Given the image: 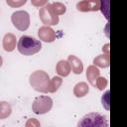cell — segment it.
<instances>
[{
	"mask_svg": "<svg viewBox=\"0 0 127 127\" xmlns=\"http://www.w3.org/2000/svg\"><path fill=\"white\" fill-rule=\"evenodd\" d=\"M39 16H40V19L43 22V24H45V26H49V27L57 25L59 23V21H60L59 16L54 14V12L52 11L50 3H48L45 6L40 8Z\"/></svg>",
	"mask_w": 127,
	"mask_h": 127,
	"instance_id": "8992f818",
	"label": "cell"
},
{
	"mask_svg": "<svg viewBox=\"0 0 127 127\" xmlns=\"http://www.w3.org/2000/svg\"><path fill=\"white\" fill-rule=\"evenodd\" d=\"M98 76H100V71H99L98 67H96L93 64L88 65L87 69H86V78L92 86H95V81Z\"/></svg>",
	"mask_w": 127,
	"mask_h": 127,
	"instance_id": "8fae6325",
	"label": "cell"
},
{
	"mask_svg": "<svg viewBox=\"0 0 127 127\" xmlns=\"http://www.w3.org/2000/svg\"><path fill=\"white\" fill-rule=\"evenodd\" d=\"M100 8V1L98 0H83L76 3V9L80 12L98 11Z\"/></svg>",
	"mask_w": 127,
	"mask_h": 127,
	"instance_id": "52a82bcc",
	"label": "cell"
},
{
	"mask_svg": "<svg viewBox=\"0 0 127 127\" xmlns=\"http://www.w3.org/2000/svg\"><path fill=\"white\" fill-rule=\"evenodd\" d=\"M102 52L104 55H109V44H105L102 48Z\"/></svg>",
	"mask_w": 127,
	"mask_h": 127,
	"instance_id": "cb8c5ba5",
	"label": "cell"
},
{
	"mask_svg": "<svg viewBox=\"0 0 127 127\" xmlns=\"http://www.w3.org/2000/svg\"><path fill=\"white\" fill-rule=\"evenodd\" d=\"M2 64H3V59H2V57L0 56V67L2 66Z\"/></svg>",
	"mask_w": 127,
	"mask_h": 127,
	"instance_id": "d4e9b609",
	"label": "cell"
},
{
	"mask_svg": "<svg viewBox=\"0 0 127 127\" xmlns=\"http://www.w3.org/2000/svg\"><path fill=\"white\" fill-rule=\"evenodd\" d=\"M50 6H51V9L54 12V14H56L57 16L63 15L66 11L65 5L62 2H53V3H50Z\"/></svg>",
	"mask_w": 127,
	"mask_h": 127,
	"instance_id": "2e32d148",
	"label": "cell"
},
{
	"mask_svg": "<svg viewBox=\"0 0 127 127\" xmlns=\"http://www.w3.org/2000/svg\"><path fill=\"white\" fill-rule=\"evenodd\" d=\"M30 85L38 92L43 93H49L50 88V76L49 74L44 70H36L30 74L29 77Z\"/></svg>",
	"mask_w": 127,
	"mask_h": 127,
	"instance_id": "7a4b0ae2",
	"label": "cell"
},
{
	"mask_svg": "<svg viewBox=\"0 0 127 127\" xmlns=\"http://www.w3.org/2000/svg\"><path fill=\"white\" fill-rule=\"evenodd\" d=\"M88 91H89V86L84 81H81V82L76 83L74 85V87H73V94L76 97H78V98L85 96L88 93Z\"/></svg>",
	"mask_w": 127,
	"mask_h": 127,
	"instance_id": "4fadbf2b",
	"label": "cell"
},
{
	"mask_svg": "<svg viewBox=\"0 0 127 127\" xmlns=\"http://www.w3.org/2000/svg\"><path fill=\"white\" fill-rule=\"evenodd\" d=\"M77 127H108V122L104 115L98 112H90L78 121Z\"/></svg>",
	"mask_w": 127,
	"mask_h": 127,
	"instance_id": "3957f363",
	"label": "cell"
},
{
	"mask_svg": "<svg viewBox=\"0 0 127 127\" xmlns=\"http://www.w3.org/2000/svg\"><path fill=\"white\" fill-rule=\"evenodd\" d=\"M25 127H41V123L36 118H30L27 120Z\"/></svg>",
	"mask_w": 127,
	"mask_h": 127,
	"instance_id": "44dd1931",
	"label": "cell"
},
{
	"mask_svg": "<svg viewBox=\"0 0 127 127\" xmlns=\"http://www.w3.org/2000/svg\"><path fill=\"white\" fill-rule=\"evenodd\" d=\"M12 113L11 104L7 101H0V120L8 118Z\"/></svg>",
	"mask_w": 127,
	"mask_h": 127,
	"instance_id": "9a60e30c",
	"label": "cell"
},
{
	"mask_svg": "<svg viewBox=\"0 0 127 127\" xmlns=\"http://www.w3.org/2000/svg\"><path fill=\"white\" fill-rule=\"evenodd\" d=\"M26 2H27L26 0H7L6 1L8 5H10L11 7H16V8L26 4Z\"/></svg>",
	"mask_w": 127,
	"mask_h": 127,
	"instance_id": "7402d4cb",
	"label": "cell"
},
{
	"mask_svg": "<svg viewBox=\"0 0 127 127\" xmlns=\"http://www.w3.org/2000/svg\"><path fill=\"white\" fill-rule=\"evenodd\" d=\"M53 107V99L48 95L38 96L34 99L32 104V110L35 114L41 115L48 113Z\"/></svg>",
	"mask_w": 127,
	"mask_h": 127,
	"instance_id": "277c9868",
	"label": "cell"
},
{
	"mask_svg": "<svg viewBox=\"0 0 127 127\" xmlns=\"http://www.w3.org/2000/svg\"><path fill=\"white\" fill-rule=\"evenodd\" d=\"M110 64V58L109 55H99L97 57H95L93 59V65H95L96 67H108Z\"/></svg>",
	"mask_w": 127,
	"mask_h": 127,
	"instance_id": "5bb4252c",
	"label": "cell"
},
{
	"mask_svg": "<svg viewBox=\"0 0 127 127\" xmlns=\"http://www.w3.org/2000/svg\"><path fill=\"white\" fill-rule=\"evenodd\" d=\"M63 84V79L61 76H54L51 79L50 82V88H49V93H55L56 91H58V89L61 87V85Z\"/></svg>",
	"mask_w": 127,
	"mask_h": 127,
	"instance_id": "e0dca14e",
	"label": "cell"
},
{
	"mask_svg": "<svg viewBox=\"0 0 127 127\" xmlns=\"http://www.w3.org/2000/svg\"><path fill=\"white\" fill-rule=\"evenodd\" d=\"M11 21L16 29L19 31H26L30 26V15L25 10H18L13 12Z\"/></svg>",
	"mask_w": 127,
	"mask_h": 127,
	"instance_id": "5b68a950",
	"label": "cell"
},
{
	"mask_svg": "<svg viewBox=\"0 0 127 127\" xmlns=\"http://www.w3.org/2000/svg\"><path fill=\"white\" fill-rule=\"evenodd\" d=\"M17 49L24 56H32L41 51L42 44L36 38L24 35L20 37L17 43Z\"/></svg>",
	"mask_w": 127,
	"mask_h": 127,
	"instance_id": "6da1fadb",
	"label": "cell"
},
{
	"mask_svg": "<svg viewBox=\"0 0 127 127\" xmlns=\"http://www.w3.org/2000/svg\"><path fill=\"white\" fill-rule=\"evenodd\" d=\"M67 62L70 65V69L75 74H80L83 71V64L80 59H78L74 55H69L67 58Z\"/></svg>",
	"mask_w": 127,
	"mask_h": 127,
	"instance_id": "9c48e42d",
	"label": "cell"
},
{
	"mask_svg": "<svg viewBox=\"0 0 127 127\" xmlns=\"http://www.w3.org/2000/svg\"><path fill=\"white\" fill-rule=\"evenodd\" d=\"M16 36L12 33H7L3 37L2 46L6 52H12L16 48Z\"/></svg>",
	"mask_w": 127,
	"mask_h": 127,
	"instance_id": "30bf717a",
	"label": "cell"
},
{
	"mask_svg": "<svg viewBox=\"0 0 127 127\" xmlns=\"http://www.w3.org/2000/svg\"><path fill=\"white\" fill-rule=\"evenodd\" d=\"M107 84H108V81H107V79H106L105 77H103V76H98L97 79H96V81H95V86H96L99 90L105 89L106 86H107Z\"/></svg>",
	"mask_w": 127,
	"mask_h": 127,
	"instance_id": "ac0fdd59",
	"label": "cell"
},
{
	"mask_svg": "<svg viewBox=\"0 0 127 127\" xmlns=\"http://www.w3.org/2000/svg\"><path fill=\"white\" fill-rule=\"evenodd\" d=\"M31 3H32V5L41 8V7L45 6L46 4H48V1H46V0H32Z\"/></svg>",
	"mask_w": 127,
	"mask_h": 127,
	"instance_id": "603a6c76",
	"label": "cell"
},
{
	"mask_svg": "<svg viewBox=\"0 0 127 127\" xmlns=\"http://www.w3.org/2000/svg\"><path fill=\"white\" fill-rule=\"evenodd\" d=\"M39 39L46 43H52L56 40V32L49 26H42L38 31Z\"/></svg>",
	"mask_w": 127,
	"mask_h": 127,
	"instance_id": "ba28073f",
	"label": "cell"
},
{
	"mask_svg": "<svg viewBox=\"0 0 127 127\" xmlns=\"http://www.w3.org/2000/svg\"><path fill=\"white\" fill-rule=\"evenodd\" d=\"M101 101H102V105L104 106V108L106 110H109V90H106L105 93L102 95Z\"/></svg>",
	"mask_w": 127,
	"mask_h": 127,
	"instance_id": "ffe728a7",
	"label": "cell"
},
{
	"mask_svg": "<svg viewBox=\"0 0 127 127\" xmlns=\"http://www.w3.org/2000/svg\"><path fill=\"white\" fill-rule=\"evenodd\" d=\"M56 71H57V73L60 76H64V77L67 76L70 73V71H71L70 65H69L68 62L67 61H64V60L60 61L57 64V65H56Z\"/></svg>",
	"mask_w": 127,
	"mask_h": 127,
	"instance_id": "7c38bea8",
	"label": "cell"
},
{
	"mask_svg": "<svg viewBox=\"0 0 127 127\" xmlns=\"http://www.w3.org/2000/svg\"><path fill=\"white\" fill-rule=\"evenodd\" d=\"M105 5L106 6H104L103 1H100V8H99V10H101V12L105 16V18L108 20L109 19V1H106Z\"/></svg>",
	"mask_w": 127,
	"mask_h": 127,
	"instance_id": "d6986e66",
	"label": "cell"
}]
</instances>
